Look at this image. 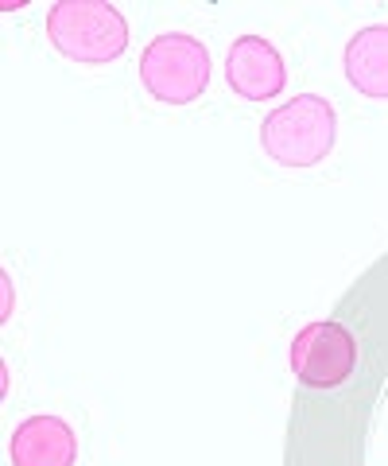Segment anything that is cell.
<instances>
[{"label": "cell", "mask_w": 388, "mask_h": 466, "mask_svg": "<svg viewBox=\"0 0 388 466\" xmlns=\"http://www.w3.org/2000/svg\"><path fill=\"white\" fill-rule=\"evenodd\" d=\"M338 113L319 94H299L261 121V144L280 167H314L334 152Z\"/></svg>", "instance_id": "6da1fadb"}, {"label": "cell", "mask_w": 388, "mask_h": 466, "mask_svg": "<svg viewBox=\"0 0 388 466\" xmlns=\"http://www.w3.org/2000/svg\"><path fill=\"white\" fill-rule=\"evenodd\" d=\"M51 47L82 66L117 63L128 47V24L105 0H59L47 12Z\"/></svg>", "instance_id": "7a4b0ae2"}, {"label": "cell", "mask_w": 388, "mask_h": 466, "mask_svg": "<svg viewBox=\"0 0 388 466\" xmlns=\"http://www.w3.org/2000/svg\"><path fill=\"white\" fill-rule=\"evenodd\" d=\"M140 82L164 106H191L210 86V51L186 32L155 35L140 55Z\"/></svg>", "instance_id": "3957f363"}, {"label": "cell", "mask_w": 388, "mask_h": 466, "mask_svg": "<svg viewBox=\"0 0 388 466\" xmlns=\"http://www.w3.org/2000/svg\"><path fill=\"white\" fill-rule=\"evenodd\" d=\"M357 366V342L342 323H307L292 342V373L307 389H338Z\"/></svg>", "instance_id": "277c9868"}, {"label": "cell", "mask_w": 388, "mask_h": 466, "mask_svg": "<svg viewBox=\"0 0 388 466\" xmlns=\"http://www.w3.org/2000/svg\"><path fill=\"white\" fill-rule=\"evenodd\" d=\"M225 78H229V90L241 94L245 101H268V97H276L284 90L287 70H284L280 51L272 47L268 39L241 35V39L229 43Z\"/></svg>", "instance_id": "5b68a950"}, {"label": "cell", "mask_w": 388, "mask_h": 466, "mask_svg": "<svg viewBox=\"0 0 388 466\" xmlns=\"http://www.w3.org/2000/svg\"><path fill=\"white\" fill-rule=\"evenodd\" d=\"M12 466H75L78 440L59 416H27L12 431Z\"/></svg>", "instance_id": "8992f818"}, {"label": "cell", "mask_w": 388, "mask_h": 466, "mask_svg": "<svg viewBox=\"0 0 388 466\" xmlns=\"http://www.w3.org/2000/svg\"><path fill=\"white\" fill-rule=\"evenodd\" d=\"M346 78L357 94L365 97H388V24H373L362 27L350 43H346Z\"/></svg>", "instance_id": "52a82bcc"}]
</instances>
